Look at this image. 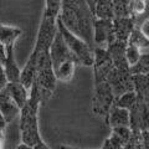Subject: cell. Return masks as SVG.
I'll return each mask as SVG.
<instances>
[{
    "mask_svg": "<svg viewBox=\"0 0 149 149\" xmlns=\"http://www.w3.org/2000/svg\"><path fill=\"white\" fill-rule=\"evenodd\" d=\"M57 32V17L44 15L37 32L35 47L32 51V55L36 57V80L34 83L37 86L41 102L44 103L55 92L56 81H57L50 54L51 45Z\"/></svg>",
    "mask_w": 149,
    "mask_h": 149,
    "instance_id": "cell-1",
    "label": "cell"
},
{
    "mask_svg": "<svg viewBox=\"0 0 149 149\" xmlns=\"http://www.w3.org/2000/svg\"><path fill=\"white\" fill-rule=\"evenodd\" d=\"M58 17L68 30L95 47L93 25L96 16L93 15L87 0H62Z\"/></svg>",
    "mask_w": 149,
    "mask_h": 149,
    "instance_id": "cell-2",
    "label": "cell"
},
{
    "mask_svg": "<svg viewBox=\"0 0 149 149\" xmlns=\"http://www.w3.org/2000/svg\"><path fill=\"white\" fill-rule=\"evenodd\" d=\"M41 103V97L37 86L34 83L30 91V98L20 112V134L22 143L27 144L31 149H47L39 130L37 112Z\"/></svg>",
    "mask_w": 149,
    "mask_h": 149,
    "instance_id": "cell-3",
    "label": "cell"
},
{
    "mask_svg": "<svg viewBox=\"0 0 149 149\" xmlns=\"http://www.w3.org/2000/svg\"><path fill=\"white\" fill-rule=\"evenodd\" d=\"M57 25H58V31L62 34L68 47L76 55V57L80 61V65L93 66V63H95V47L91 46L87 41L81 39L80 36L73 34L71 30H68L60 17H57Z\"/></svg>",
    "mask_w": 149,
    "mask_h": 149,
    "instance_id": "cell-4",
    "label": "cell"
},
{
    "mask_svg": "<svg viewBox=\"0 0 149 149\" xmlns=\"http://www.w3.org/2000/svg\"><path fill=\"white\" fill-rule=\"evenodd\" d=\"M116 102L113 88L108 81L95 82V92L92 98V111L98 116H108L109 109Z\"/></svg>",
    "mask_w": 149,
    "mask_h": 149,
    "instance_id": "cell-5",
    "label": "cell"
},
{
    "mask_svg": "<svg viewBox=\"0 0 149 149\" xmlns=\"http://www.w3.org/2000/svg\"><path fill=\"white\" fill-rule=\"evenodd\" d=\"M107 81L113 88L116 98L122 96L123 93L134 90V80L133 73L130 72V68H118L113 67V70L109 72Z\"/></svg>",
    "mask_w": 149,
    "mask_h": 149,
    "instance_id": "cell-6",
    "label": "cell"
},
{
    "mask_svg": "<svg viewBox=\"0 0 149 149\" xmlns=\"http://www.w3.org/2000/svg\"><path fill=\"white\" fill-rule=\"evenodd\" d=\"M114 62L112 55L106 47H95V63H93V73H95V82L106 81L109 72L113 70Z\"/></svg>",
    "mask_w": 149,
    "mask_h": 149,
    "instance_id": "cell-7",
    "label": "cell"
},
{
    "mask_svg": "<svg viewBox=\"0 0 149 149\" xmlns=\"http://www.w3.org/2000/svg\"><path fill=\"white\" fill-rule=\"evenodd\" d=\"M50 54H51V58H52L54 70H56L62 62L68 61V60H73V61L77 62V65H80L78 58L71 51V49L68 47V45L66 44V41H65L63 36L60 31L55 36V40L50 49Z\"/></svg>",
    "mask_w": 149,
    "mask_h": 149,
    "instance_id": "cell-8",
    "label": "cell"
},
{
    "mask_svg": "<svg viewBox=\"0 0 149 149\" xmlns=\"http://www.w3.org/2000/svg\"><path fill=\"white\" fill-rule=\"evenodd\" d=\"M130 111V128L133 132L149 130V106L146 101L138 97Z\"/></svg>",
    "mask_w": 149,
    "mask_h": 149,
    "instance_id": "cell-9",
    "label": "cell"
},
{
    "mask_svg": "<svg viewBox=\"0 0 149 149\" xmlns=\"http://www.w3.org/2000/svg\"><path fill=\"white\" fill-rule=\"evenodd\" d=\"M95 44L100 47H108V45L113 41L114 37V29H113V20L109 19H95Z\"/></svg>",
    "mask_w": 149,
    "mask_h": 149,
    "instance_id": "cell-10",
    "label": "cell"
},
{
    "mask_svg": "<svg viewBox=\"0 0 149 149\" xmlns=\"http://www.w3.org/2000/svg\"><path fill=\"white\" fill-rule=\"evenodd\" d=\"M0 112H1V116H4L8 123L14 120L17 116H20L21 112V108L14 101L6 88H1V91H0Z\"/></svg>",
    "mask_w": 149,
    "mask_h": 149,
    "instance_id": "cell-11",
    "label": "cell"
},
{
    "mask_svg": "<svg viewBox=\"0 0 149 149\" xmlns=\"http://www.w3.org/2000/svg\"><path fill=\"white\" fill-rule=\"evenodd\" d=\"M113 29H114V37L117 40L128 42L133 30L136 29L133 16L127 17H114L113 19Z\"/></svg>",
    "mask_w": 149,
    "mask_h": 149,
    "instance_id": "cell-12",
    "label": "cell"
},
{
    "mask_svg": "<svg viewBox=\"0 0 149 149\" xmlns=\"http://www.w3.org/2000/svg\"><path fill=\"white\" fill-rule=\"evenodd\" d=\"M107 122L112 128L120 127V125H129L130 127V111L118 104H113L107 116Z\"/></svg>",
    "mask_w": 149,
    "mask_h": 149,
    "instance_id": "cell-13",
    "label": "cell"
},
{
    "mask_svg": "<svg viewBox=\"0 0 149 149\" xmlns=\"http://www.w3.org/2000/svg\"><path fill=\"white\" fill-rule=\"evenodd\" d=\"M5 88L8 90V92L10 93V96L14 98V101L19 104L20 108H22V107L27 103V101L30 98V91L27 90L20 81L9 82Z\"/></svg>",
    "mask_w": 149,
    "mask_h": 149,
    "instance_id": "cell-14",
    "label": "cell"
},
{
    "mask_svg": "<svg viewBox=\"0 0 149 149\" xmlns=\"http://www.w3.org/2000/svg\"><path fill=\"white\" fill-rule=\"evenodd\" d=\"M8 49V57L5 63L3 65L5 73L8 76L9 82H19L21 78V70L19 68L17 63L15 61V56H14V46H9ZM1 66V65H0Z\"/></svg>",
    "mask_w": 149,
    "mask_h": 149,
    "instance_id": "cell-15",
    "label": "cell"
},
{
    "mask_svg": "<svg viewBox=\"0 0 149 149\" xmlns=\"http://www.w3.org/2000/svg\"><path fill=\"white\" fill-rule=\"evenodd\" d=\"M22 34V30L15 26H9L5 24H1L0 26V44H4L9 46H14L15 41L19 39V36Z\"/></svg>",
    "mask_w": 149,
    "mask_h": 149,
    "instance_id": "cell-16",
    "label": "cell"
},
{
    "mask_svg": "<svg viewBox=\"0 0 149 149\" xmlns=\"http://www.w3.org/2000/svg\"><path fill=\"white\" fill-rule=\"evenodd\" d=\"M77 62L73 60H68V61L62 62L60 66L55 70L56 78L61 82H68L72 80L74 74V68H76Z\"/></svg>",
    "mask_w": 149,
    "mask_h": 149,
    "instance_id": "cell-17",
    "label": "cell"
},
{
    "mask_svg": "<svg viewBox=\"0 0 149 149\" xmlns=\"http://www.w3.org/2000/svg\"><path fill=\"white\" fill-rule=\"evenodd\" d=\"M95 16L98 19H114V5L113 0H98L96 5Z\"/></svg>",
    "mask_w": 149,
    "mask_h": 149,
    "instance_id": "cell-18",
    "label": "cell"
},
{
    "mask_svg": "<svg viewBox=\"0 0 149 149\" xmlns=\"http://www.w3.org/2000/svg\"><path fill=\"white\" fill-rule=\"evenodd\" d=\"M137 101H138V95H137L136 90H133V91H128V92L123 93L122 96L117 97L114 103L120 106V107H124V108L130 109L134 104H136Z\"/></svg>",
    "mask_w": 149,
    "mask_h": 149,
    "instance_id": "cell-19",
    "label": "cell"
},
{
    "mask_svg": "<svg viewBox=\"0 0 149 149\" xmlns=\"http://www.w3.org/2000/svg\"><path fill=\"white\" fill-rule=\"evenodd\" d=\"M113 5H114V17L132 16L130 0H113Z\"/></svg>",
    "mask_w": 149,
    "mask_h": 149,
    "instance_id": "cell-20",
    "label": "cell"
},
{
    "mask_svg": "<svg viewBox=\"0 0 149 149\" xmlns=\"http://www.w3.org/2000/svg\"><path fill=\"white\" fill-rule=\"evenodd\" d=\"M128 42L138 46L141 50L149 49V39H147V37L144 36V34L141 31V29H138V27H136V29L133 30L132 35H130L129 40H128Z\"/></svg>",
    "mask_w": 149,
    "mask_h": 149,
    "instance_id": "cell-21",
    "label": "cell"
},
{
    "mask_svg": "<svg viewBox=\"0 0 149 149\" xmlns=\"http://www.w3.org/2000/svg\"><path fill=\"white\" fill-rule=\"evenodd\" d=\"M44 15L51 17H58L62 8V0H45Z\"/></svg>",
    "mask_w": 149,
    "mask_h": 149,
    "instance_id": "cell-22",
    "label": "cell"
},
{
    "mask_svg": "<svg viewBox=\"0 0 149 149\" xmlns=\"http://www.w3.org/2000/svg\"><path fill=\"white\" fill-rule=\"evenodd\" d=\"M125 57H127L129 66H134L142 57V50L138 46L128 42L127 49H125Z\"/></svg>",
    "mask_w": 149,
    "mask_h": 149,
    "instance_id": "cell-23",
    "label": "cell"
},
{
    "mask_svg": "<svg viewBox=\"0 0 149 149\" xmlns=\"http://www.w3.org/2000/svg\"><path fill=\"white\" fill-rule=\"evenodd\" d=\"M130 72L133 74L149 73V55H146V56L142 55L141 60L134 66H130Z\"/></svg>",
    "mask_w": 149,
    "mask_h": 149,
    "instance_id": "cell-24",
    "label": "cell"
},
{
    "mask_svg": "<svg viewBox=\"0 0 149 149\" xmlns=\"http://www.w3.org/2000/svg\"><path fill=\"white\" fill-rule=\"evenodd\" d=\"M147 10V0H130V13L132 16H138Z\"/></svg>",
    "mask_w": 149,
    "mask_h": 149,
    "instance_id": "cell-25",
    "label": "cell"
},
{
    "mask_svg": "<svg viewBox=\"0 0 149 149\" xmlns=\"http://www.w3.org/2000/svg\"><path fill=\"white\" fill-rule=\"evenodd\" d=\"M8 83H9V80H8L6 73H5V70H4L3 66H0V90L5 88Z\"/></svg>",
    "mask_w": 149,
    "mask_h": 149,
    "instance_id": "cell-26",
    "label": "cell"
},
{
    "mask_svg": "<svg viewBox=\"0 0 149 149\" xmlns=\"http://www.w3.org/2000/svg\"><path fill=\"white\" fill-rule=\"evenodd\" d=\"M6 57H8V49H6V46L4 44H0V65H1V66L5 63Z\"/></svg>",
    "mask_w": 149,
    "mask_h": 149,
    "instance_id": "cell-27",
    "label": "cell"
},
{
    "mask_svg": "<svg viewBox=\"0 0 149 149\" xmlns=\"http://www.w3.org/2000/svg\"><path fill=\"white\" fill-rule=\"evenodd\" d=\"M141 31L144 34V36L147 37V39H149V19H147V20H144L142 22V25H141Z\"/></svg>",
    "mask_w": 149,
    "mask_h": 149,
    "instance_id": "cell-28",
    "label": "cell"
},
{
    "mask_svg": "<svg viewBox=\"0 0 149 149\" xmlns=\"http://www.w3.org/2000/svg\"><path fill=\"white\" fill-rule=\"evenodd\" d=\"M97 1H98V0H87V3H88V5H90V8H91V10H92V13H93V15H95V11H96Z\"/></svg>",
    "mask_w": 149,
    "mask_h": 149,
    "instance_id": "cell-29",
    "label": "cell"
}]
</instances>
